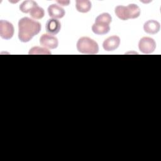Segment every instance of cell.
<instances>
[{
	"mask_svg": "<svg viewBox=\"0 0 161 161\" xmlns=\"http://www.w3.org/2000/svg\"><path fill=\"white\" fill-rule=\"evenodd\" d=\"M40 30L41 24L30 18L24 17L18 21V38L21 42H30Z\"/></svg>",
	"mask_w": 161,
	"mask_h": 161,
	"instance_id": "1",
	"label": "cell"
},
{
	"mask_svg": "<svg viewBox=\"0 0 161 161\" xmlns=\"http://www.w3.org/2000/svg\"><path fill=\"white\" fill-rule=\"evenodd\" d=\"M140 8L135 4H130L127 6H118L114 9L117 17L124 21L138 18L140 15Z\"/></svg>",
	"mask_w": 161,
	"mask_h": 161,
	"instance_id": "2",
	"label": "cell"
},
{
	"mask_svg": "<svg viewBox=\"0 0 161 161\" xmlns=\"http://www.w3.org/2000/svg\"><path fill=\"white\" fill-rule=\"evenodd\" d=\"M77 50L84 54H96L99 51V46L94 40L83 36L80 38L76 44Z\"/></svg>",
	"mask_w": 161,
	"mask_h": 161,
	"instance_id": "3",
	"label": "cell"
},
{
	"mask_svg": "<svg viewBox=\"0 0 161 161\" xmlns=\"http://www.w3.org/2000/svg\"><path fill=\"white\" fill-rule=\"evenodd\" d=\"M138 48L142 53L149 54L155 50L156 42L150 37H143L139 41Z\"/></svg>",
	"mask_w": 161,
	"mask_h": 161,
	"instance_id": "4",
	"label": "cell"
},
{
	"mask_svg": "<svg viewBox=\"0 0 161 161\" xmlns=\"http://www.w3.org/2000/svg\"><path fill=\"white\" fill-rule=\"evenodd\" d=\"M14 35V26L10 22L6 20L0 21V36L2 38L9 40Z\"/></svg>",
	"mask_w": 161,
	"mask_h": 161,
	"instance_id": "5",
	"label": "cell"
},
{
	"mask_svg": "<svg viewBox=\"0 0 161 161\" xmlns=\"http://www.w3.org/2000/svg\"><path fill=\"white\" fill-rule=\"evenodd\" d=\"M40 43L45 48L50 49H55L58 47V39L50 35L43 34L40 38Z\"/></svg>",
	"mask_w": 161,
	"mask_h": 161,
	"instance_id": "6",
	"label": "cell"
},
{
	"mask_svg": "<svg viewBox=\"0 0 161 161\" xmlns=\"http://www.w3.org/2000/svg\"><path fill=\"white\" fill-rule=\"evenodd\" d=\"M120 44L119 36L113 35L106 38L103 43V47L106 51H113L116 50Z\"/></svg>",
	"mask_w": 161,
	"mask_h": 161,
	"instance_id": "7",
	"label": "cell"
},
{
	"mask_svg": "<svg viewBox=\"0 0 161 161\" xmlns=\"http://www.w3.org/2000/svg\"><path fill=\"white\" fill-rule=\"evenodd\" d=\"M45 28L47 32L50 35H57L60 30L61 24L58 20L55 18H52L47 21Z\"/></svg>",
	"mask_w": 161,
	"mask_h": 161,
	"instance_id": "8",
	"label": "cell"
},
{
	"mask_svg": "<svg viewBox=\"0 0 161 161\" xmlns=\"http://www.w3.org/2000/svg\"><path fill=\"white\" fill-rule=\"evenodd\" d=\"M160 28V23L157 21L153 19L148 20L143 25V30L145 32L148 34H155L159 31Z\"/></svg>",
	"mask_w": 161,
	"mask_h": 161,
	"instance_id": "9",
	"label": "cell"
},
{
	"mask_svg": "<svg viewBox=\"0 0 161 161\" xmlns=\"http://www.w3.org/2000/svg\"><path fill=\"white\" fill-rule=\"evenodd\" d=\"M48 13L50 17L53 18H62L65 15L64 9L56 4H52L48 8Z\"/></svg>",
	"mask_w": 161,
	"mask_h": 161,
	"instance_id": "10",
	"label": "cell"
},
{
	"mask_svg": "<svg viewBox=\"0 0 161 161\" xmlns=\"http://www.w3.org/2000/svg\"><path fill=\"white\" fill-rule=\"evenodd\" d=\"M110 30L109 25L100 23H94L92 26V31L96 35H105L108 33Z\"/></svg>",
	"mask_w": 161,
	"mask_h": 161,
	"instance_id": "11",
	"label": "cell"
},
{
	"mask_svg": "<svg viewBox=\"0 0 161 161\" xmlns=\"http://www.w3.org/2000/svg\"><path fill=\"white\" fill-rule=\"evenodd\" d=\"M76 9L80 13H87L91 9V3L88 0H77L75 2Z\"/></svg>",
	"mask_w": 161,
	"mask_h": 161,
	"instance_id": "12",
	"label": "cell"
},
{
	"mask_svg": "<svg viewBox=\"0 0 161 161\" xmlns=\"http://www.w3.org/2000/svg\"><path fill=\"white\" fill-rule=\"evenodd\" d=\"M36 6H38V4L34 1H32V0L25 1L19 5V10L24 13H30L31 10Z\"/></svg>",
	"mask_w": 161,
	"mask_h": 161,
	"instance_id": "13",
	"label": "cell"
},
{
	"mask_svg": "<svg viewBox=\"0 0 161 161\" xmlns=\"http://www.w3.org/2000/svg\"><path fill=\"white\" fill-rule=\"evenodd\" d=\"M30 16L33 19H40L44 16L45 11L42 8L39 7L38 6H36L31 10V11L30 12Z\"/></svg>",
	"mask_w": 161,
	"mask_h": 161,
	"instance_id": "14",
	"label": "cell"
},
{
	"mask_svg": "<svg viewBox=\"0 0 161 161\" xmlns=\"http://www.w3.org/2000/svg\"><path fill=\"white\" fill-rule=\"evenodd\" d=\"M111 21L112 18L111 15L108 13H103L97 16L95 20V23H100L109 25Z\"/></svg>",
	"mask_w": 161,
	"mask_h": 161,
	"instance_id": "15",
	"label": "cell"
},
{
	"mask_svg": "<svg viewBox=\"0 0 161 161\" xmlns=\"http://www.w3.org/2000/svg\"><path fill=\"white\" fill-rule=\"evenodd\" d=\"M28 53L31 54V55H34V54L49 55V54H51V52L48 49H47L46 48H42V47H32Z\"/></svg>",
	"mask_w": 161,
	"mask_h": 161,
	"instance_id": "16",
	"label": "cell"
},
{
	"mask_svg": "<svg viewBox=\"0 0 161 161\" xmlns=\"http://www.w3.org/2000/svg\"><path fill=\"white\" fill-rule=\"evenodd\" d=\"M57 2L62 6H67L70 3L69 1H57Z\"/></svg>",
	"mask_w": 161,
	"mask_h": 161,
	"instance_id": "17",
	"label": "cell"
}]
</instances>
